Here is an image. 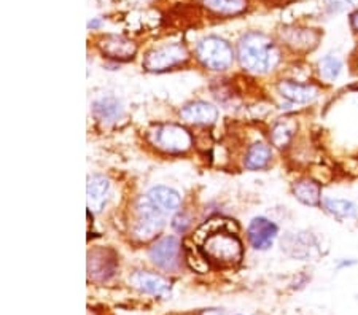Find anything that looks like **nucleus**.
Masks as SVG:
<instances>
[{"label":"nucleus","mask_w":358,"mask_h":315,"mask_svg":"<svg viewBox=\"0 0 358 315\" xmlns=\"http://www.w3.org/2000/svg\"><path fill=\"white\" fill-rule=\"evenodd\" d=\"M239 61L248 72L266 73L279 64L280 53L268 36L248 32L239 42Z\"/></svg>","instance_id":"f03ea898"},{"label":"nucleus","mask_w":358,"mask_h":315,"mask_svg":"<svg viewBox=\"0 0 358 315\" xmlns=\"http://www.w3.org/2000/svg\"><path fill=\"white\" fill-rule=\"evenodd\" d=\"M92 112L102 122H115L123 113V107H121L118 101L112 99V97H103V99L92 104Z\"/></svg>","instance_id":"aec40b11"},{"label":"nucleus","mask_w":358,"mask_h":315,"mask_svg":"<svg viewBox=\"0 0 358 315\" xmlns=\"http://www.w3.org/2000/svg\"><path fill=\"white\" fill-rule=\"evenodd\" d=\"M97 47H99L103 56L115 61H129L137 53V45L123 36L102 37Z\"/></svg>","instance_id":"1a4fd4ad"},{"label":"nucleus","mask_w":358,"mask_h":315,"mask_svg":"<svg viewBox=\"0 0 358 315\" xmlns=\"http://www.w3.org/2000/svg\"><path fill=\"white\" fill-rule=\"evenodd\" d=\"M137 214L138 217L134 233L138 239H152L155 234L159 233L161 228L164 226V212L159 210L157 205L148 199V196L138 200Z\"/></svg>","instance_id":"423d86ee"},{"label":"nucleus","mask_w":358,"mask_h":315,"mask_svg":"<svg viewBox=\"0 0 358 315\" xmlns=\"http://www.w3.org/2000/svg\"><path fill=\"white\" fill-rule=\"evenodd\" d=\"M343 67H344L343 61H341L338 56L328 54L319 62L320 78L325 80L327 83H333L334 80H338V77L341 75V72H343Z\"/></svg>","instance_id":"4be33fe9"},{"label":"nucleus","mask_w":358,"mask_h":315,"mask_svg":"<svg viewBox=\"0 0 358 315\" xmlns=\"http://www.w3.org/2000/svg\"><path fill=\"white\" fill-rule=\"evenodd\" d=\"M323 209L338 220H354L358 217V207L355 203L349 199L327 198L322 200Z\"/></svg>","instance_id":"a211bd4d"},{"label":"nucleus","mask_w":358,"mask_h":315,"mask_svg":"<svg viewBox=\"0 0 358 315\" xmlns=\"http://www.w3.org/2000/svg\"><path fill=\"white\" fill-rule=\"evenodd\" d=\"M247 234L253 249L268 250L274 244V239L279 234V228L275 223L264 219V217H255L248 225Z\"/></svg>","instance_id":"6e6552de"},{"label":"nucleus","mask_w":358,"mask_h":315,"mask_svg":"<svg viewBox=\"0 0 358 315\" xmlns=\"http://www.w3.org/2000/svg\"><path fill=\"white\" fill-rule=\"evenodd\" d=\"M182 245L180 240L174 236L159 239L157 244L150 249V260L153 265L164 269V271H177L180 266Z\"/></svg>","instance_id":"0eeeda50"},{"label":"nucleus","mask_w":358,"mask_h":315,"mask_svg":"<svg viewBox=\"0 0 358 315\" xmlns=\"http://www.w3.org/2000/svg\"><path fill=\"white\" fill-rule=\"evenodd\" d=\"M271 158H273V150H271V147L263 142H258V143H253V145L248 148L244 164L247 169L259 170L266 168L271 161Z\"/></svg>","instance_id":"6ab92c4d"},{"label":"nucleus","mask_w":358,"mask_h":315,"mask_svg":"<svg viewBox=\"0 0 358 315\" xmlns=\"http://www.w3.org/2000/svg\"><path fill=\"white\" fill-rule=\"evenodd\" d=\"M236 233L238 226L234 221L215 219L201 226L196 237L201 239V250L212 265L229 268L239 265L244 254L242 242Z\"/></svg>","instance_id":"f257e3e1"},{"label":"nucleus","mask_w":358,"mask_h":315,"mask_svg":"<svg viewBox=\"0 0 358 315\" xmlns=\"http://www.w3.org/2000/svg\"><path fill=\"white\" fill-rule=\"evenodd\" d=\"M131 282L137 290H141L147 295L158 296V298L171 296V284L161 276H157V274H152L147 271H137L134 276L131 277Z\"/></svg>","instance_id":"9b49d317"},{"label":"nucleus","mask_w":358,"mask_h":315,"mask_svg":"<svg viewBox=\"0 0 358 315\" xmlns=\"http://www.w3.org/2000/svg\"><path fill=\"white\" fill-rule=\"evenodd\" d=\"M279 94L292 104H309L319 97V88L309 83H298L292 80H282L277 85Z\"/></svg>","instance_id":"9d476101"},{"label":"nucleus","mask_w":358,"mask_h":315,"mask_svg":"<svg viewBox=\"0 0 358 315\" xmlns=\"http://www.w3.org/2000/svg\"><path fill=\"white\" fill-rule=\"evenodd\" d=\"M202 2L218 15H238L247 7L245 0H202Z\"/></svg>","instance_id":"412c9836"},{"label":"nucleus","mask_w":358,"mask_h":315,"mask_svg":"<svg viewBox=\"0 0 358 315\" xmlns=\"http://www.w3.org/2000/svg\"><path fill=\"white\" fill-rule=\"evenodd\" d=\"M185 254H187V261L188 265L192 266L193 271L196 272H207V269L210 266V261L207 260V256L204 255V251L201 250V247H193V245H185Z\"/></svg>","instance_id":"5701e85b"},{"label":"nucleus","mask_w":358,"mask_h":315,"mask_svg":"<svg viewBox=\"0 0 358 315\" xmlns=\"http://www.w3.org/2000/svg\"><path fill=\"white\" fill-rule=\"evenodd\" d=\"M350 22H352V27H354L355 31L358 32V10L355 11L354 15H352V20H350Z\"/></svg>","instance_id":"bb28decb"},{"label":"nucleus","mask_w":358,"mask_h":315,"mask_svg":"<svg viewBox=\"0 0 358 315\" xmlns=\"http://www.w3.org/2000/svg\"><path fill=\"white\" fill-rule=\"evenodd\" d=\"M110 251L107 250H96L90 254L88 260V272L90 277L96 280H107L113 276L115 268H117V261L115 258L108 256Z\"/></svg>","instance_id":"4468645a"},{"label":"nucleus","mask_w":358,"mask_h":315,"mask_svg":"<svg viewBox=\"0 0 358 315\" xmlns=\"http://www.w3.org/2000/svg\"><path fill=\"white\" fill-rule=\"evenodd\" d=\"M110 183L102 175H92L88 179L86 186V200H88V209L91 212H101L107 203Z\"/></svg>","instance_id":"ddd939ff"},{"label":"nucleus","mask_w":358,"mask_h":315,"mask_svg":"<svg viewBox=\"0 0 358 315\" xmlns=\"http://www.w3.org/2000/svg\"><path fill=\"white\" fill-rule=\"evenodd\" d=\"M282 38H284V42L293 50L308 51L317 47V43H319L320 40V34L313 31V29L292 27L282 31Z\"/></svg>","instance_id":"2eb2a0df"},{"label":"nucleus","mask_w":358,"mask_h":315,"mask_svg":"<svg viewBox=\"0 0 358 315\" xmlns=\"http://www.w3.org/2000/svg\"><path fill=\"white\" fill-rule=\"evenodd\" d=\"M172 226L176 228V231L185 233L189 226V219L185 214H178L174 219V221H172Z\"/></svg>","instance_id":"393cba45"},{"label":"nucleus","mask_w":358,"mask_h":315,"mask_svg":"<svg viewBox=\"0 0 358 315\" xmlns=\"http://www.w3.org/2000/svg\"><path fill=\"white\" fill-rule=\"evenodd\" d=\"M148 199L164 214H172L180 207V194L169 186H155L148 193Z\"/></svg>","instance_id":"f3484780"},{"label":"nucleus","mask_w":358,"mask_h":315,"mask_svg":"<svg viewBox=\"0 0 358 315\" xmlns=\"http://www.w3.org/2000/svg\"><path fill=\"white\" fill-rule=\"evenodd\" d=\"M180 117L193 124H212L217 122L218 110L212 104L198 101L185 105L180 110Z\"/></svg>","instance_id":"f8f14e48"},{"label":"nucleus","mask_w":358,"mask_h":315,"mask_svg":"<svg viewBox=\"0 0 358 315\" xmlns=\"http://www.w3.org/2000/svg\"><path fill=\"white\" fill-rule=\"evenodd\" d=\"M188 50L180 43H171L166 47L150 51L143 61V67L150 72H164L167 68L180 66L188 61Z\"/></svg>","instance_id":"39448f33"},{"label":"nucleus","mask_w":358,"mask_h":315,"mask_svg":"<svg viewBox=\"0 0 358 315\" xmlns=\"http://www.w3.org/2000/svg\"><path fill=\"white\" fill-rule=\"evenodd\" d=\"M148 140L158 150L166 153L178 154L188 152L193 145V139L189 133L182 126L177 124H161L148 133Z\"/></svg>","instance_id":"7ed1b4c3"},{"label":"nucleus","mask_w":358,"mask_h":315,"mask_svg":"<svg viewBox=\"0 0 358 315\" xmlns=\"http://www.w3.org/2000/svg\"><path fill=\"white\" fill-rule=\"evenodd\" d=\"M196 54L201 64L210 71H227L234 61V53L231 45L220 37H206L201 40Z\"/></svg>","instance_id":"20e7f679"},{"label":"nucleus","mask_w":358,"mask_h":315,"mask_svg":"<svg viewBox=\"0 0 358 315\" xmlns=\"http://www.w3.org/2000/svg\"><path fill=\"white\" fill-rule=\"evenodd\" d=\"M292 137H293V129L287 123L275 124L273 133H271V140H273L274 145L279 148L287 147L288 143H290Z\"/></svg>","instance_id":"b1692460"},{"label":"nucleus","mask_w":358,"mask_h":315,"mask_svg":"<svg viewBox=\"0 0 358 315\" xmlns=\"http://www.w3.org/2000/svg\"><path fill=\"white\" fill-rule=\"evenodd\" d=\"M293 194L299 203L310 207L322 204V186L319 182L313 179H301L293 183Z\"/></svg>","instance_id":"dca6fc26"},{"label":"nucleus","mask_w":358,"mask_h":315,"mask_svg":"<svg viewBox=\"0 0 358 315\" xmlns=\"http://www.w3.org/2000/svg\"><path fill=\"white\" fill-rule=\"evenodd\" d=\"M355 2L357 0H328V3H330L334 10H343L345 7H350V5Z\"/></svg>","instance_id":"a878e982"}]
</instances>
